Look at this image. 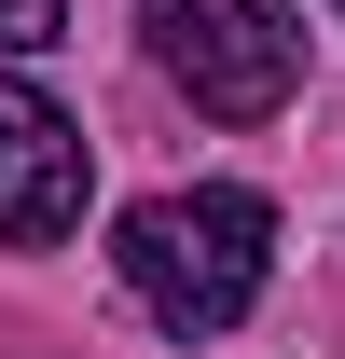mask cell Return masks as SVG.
<instances>
[{"instance_id": "cell-1", "label": "cell", "mask_w": 345, "mask_h": 359, "mask_svg": "<svg viewBox=\"0 0 345 359\" xmlns=\"http://www.w3.org/2000/svg\"><path fill=\"white\" fill-rule=\"evenodd\" d=\"M111 276H125V304L180 346H221L235 318L262 304V276H276V208H262L249 180H194V194H138L125 222H111Z\"/></svg>"}, {"instance_id": "cell-2", "label": "cell", "mask_w": 345, "mask_h": 359, "mask_svg": "<svg viewBox=\"0 0 345 359\" xmlns=\"http://www.w3.org/2000/svg\"><path fill=\"white\" fill-rule=\"evenodd\" d=\"M152 69L208 125H276L304 83V28L290 0H152Z\"/></svg>"}, {"instance_id": "cell-3", "label": "cell", "mask_w": 345, "mask_h": 359, "mask_svg": "<svg viewBox=\"0 0 345 359\" xmlns=\"http://www.w3.org/2000/svg\"><path fill=\"white\" fill-rule=\"evenodd\" d=\"M83 194H97L83 125H69L42 83L0 69V249H55V235H83Z\"/></svg>"}, {"instance_id": "cell-4", "label": "cell", "mask_w": 345, "mask_h": 359, "mask_svg": "<svg viewBox=\"0 0 345 359\" xmlns=\"http://www.w3.org/2000/svg\"><path fill=\"white\" fill-rule=\"evenodd\" d=\"M55 42V0H0V55H42Z\"/></svg>"}, {"instance_id": "cell-5", "label": "cell", "mask_w": 345, "mask_h": 359, "mask_svg": "<svg viewBox=\"0 0 345 359\" xmlns=\"http://www.w3.org/2000/svg\"><path fill=\"white\" fill-rule=\"evenodd\" d=\"M332 14H345V0H332Z\"/></svg>"}]
</instances>
